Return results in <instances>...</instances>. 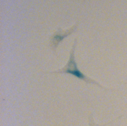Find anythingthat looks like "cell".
Listing matches in <instances>:
<instances>
[{"label": "cell", "instance_id": "1", "mask_svg": "<svg viewBox=\"0 0 127 126\" xmlns=\"http://www.w3.org/2000/svg\"><path fill=\"white\" fill-rule=\"evenodd\" d=\"M77 40L75 39L73 45L72 46V48L71 50L70 53V57L68 62H67V64L65 65V66L64 67V68L59 70L58 72H56V73H68L70 74L78 79L83 80L87 83H92L93 82L92 80L88 79L87 78H86L77 68V65L76 63V62L74 59V49L75 48V46L76 44Z\"/></svg>", "mask_w": 127, "mask_h": 126}, {"label": "cell", "instance_id": "2", "mask_svg": "<svg viewBox=\"0 0 127 126\" xmlns=\"http://www.w3.org/2000/svg\"><path fill=\"white\" fill-rule=\"evenodd\" d=\"M77 25L78 24L76 23L70 29L66 31H63L61 28H59L58 31L55 32V33L51 36L50 41V46L54 51H56L59 43L61 42L64 39L76 31Z\"/></svg>", "mask_w": 127, "mask_h": 126}]
</instances>
